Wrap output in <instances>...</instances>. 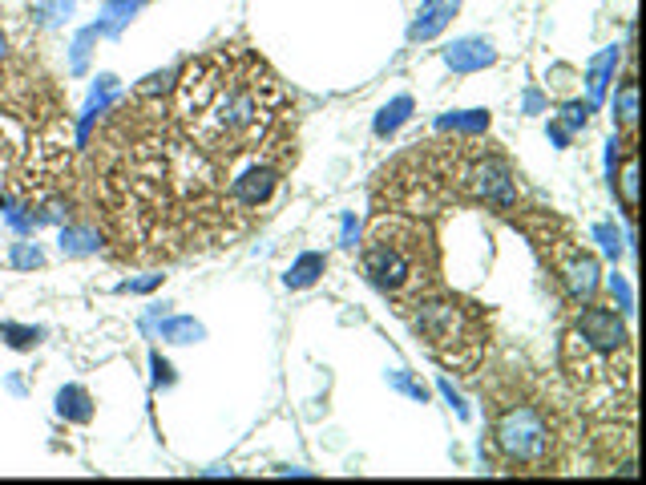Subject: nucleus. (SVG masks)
Returning a JSON list of instances; mask_svg holds the SVG:
<instances>
[{
	"mask_svg": "<svg viewBox=\"0 0 646 485\" xmlns=\"http://www.w3.org/2000/svg\"><path fill=\"white\" fill-rule=\"evenodd\" d=\"M453 9H457V0H428L424 5V21H416L412 25V41H424V37H433V33H441L445 29V21L453 17Z\"/></svg>",
	"mask_w": 646,
	"mask_h": 485,
	"instance_id": "7",
	"label": "nucleus"
},
{
	"mask_svg": "<svg viewBox=\"0 0 646 485\" xmlns=\"http://www.w3.org/2000/svg\"><path fill=\"white\" fill-rule=\"evenodd\" d=\"M493 445L513 473H542L554 465L558 433L542 405L513 397L493 409Z\"/></svg>",
	"mask_w": 646,
	"mask_h": 485,
	"instance_id": "5",
	"label": "nucleus"
},
{
	"mask_svg": "<svg viewBox=\"0 0 646 485\" xmlns=\"http://www.w3.org/2000/svg\"><path fill=\"white\" fill-rule=\"evenodd\" d=\"M408 308H412L408 324H412L416 340L428 348V356L441 368H449L457 376H469L481 368L485 348H489V328L473 304L453 300V296H420Z\"/></svg>",
	"mask_w": 646,
	"mask_h": 485,
	"instance_id": "4",
	"label": "nucleus"
},
{
	"mask_svg": "<svg viewBox=\"0 0 646 485\" xmlns=\"http://www.w3.org/2000/svg\"><path fill=\"white\" fill-rule=\"evenodd\" d=\"M550 267H554V275L562 279V287L570 291L578 304H586V300L598 296L602 271H598V259H594L582 243H574V239H554V243H550Z\"/></svg>",
	"mask_w": 646,
	"mask_h": 485,
	"instance_id": "6",
	"label": "nucleus"
},
{
	"mask_svg": "<svg viewBox=\"0 0 646 485\" xmlns=\"http://www.w3.org/2000/svg\"><path fill=\"white\" fill-rule=\"evenodd\" d=\"M364 275L376 291L400 308L428 296L437 283V239L420 219L408 215H380L364 235Z\"/></svg>",
	"mask_w": 646,
	"mask_h": 485,
	"instance_id": "2",
	"label": "nucleus"
},
{
	"mask_svg": "<svg viewBox=\"0 0 646 485\" xmlns=\"http://www.w3.org/2000/svg\"><path fill=\"white\" fill-rule=\"evenodd\" d=\"M323 263H328L323 255H303V259L287 271V283H291V287H307V283H315V279H319V271H323Z\"/></svg>",
	"mask_w": 646,
	"mask_h": 485,
	"instance_id": "9",
	"label": "nucleus"
},
{
	"mask_svg": "<svg viewBox=\"0 0 646 485\" xmlns=\"http://www.w3.org/2000/svg\"><path fill=\"white\" fill-rule=\"evenodd\" d=\"M9 57V41H5V33H0V61Z\"/></svg>",
	"mask_w": 646,
	"mask_h": 485,
	"instance_id": "11",
	"label": "nucleus"
},
{
	"mask_svg": "<svg viewBox=\"0 0 646 485\" xmlns=\"http://www.w3.org/2000/svg\"><path fill=\"white\" fill-rule=\"evenodd\" d=\"M634 97H638L634 77H626V81H622V89H618V102H614V110H618V126H622L626 134L634 130Z\"/></svg>",
	"mask_w": 646,
	"mask_h": 485,
	"instance_id": "10",
	"label": "nucleus"
},
{
	"mask_svg": "<svg viewBox=\"0 0 646 485\" xmlns=\"http://www.w3.org/2000/svg\"><path fill=\"white\" fill-rule=\"evenodd\" d=\"M566 368L586 397H594L598 388H606V393H614L618 384L630 388L626 368H634V360H630L626 320L614 308L586 300V312L578 316L574 332L566 336Z\"/></svg>",
	"mask_w": 646,
	"mask_h": 485,
	"instance_id": "3",
	"label": "nucleus"
},
{
	"mask_svg": "<svg viewBox=\"0 0 646 485\" xmlns=\"http://www.w3.org/2000/svg\"><path fill=\"white\" fill-rule=\"evenodd\" d=\"M618 194H622V211H626V219H634V215H638V158H634V150L622 158Z\"/></svg>",
	"mask_w": 646,
	"mask_h": 485,
	"instance_id": "8",
	"label": "nucleus"
},
{
	"mask_svg": "<svg viewBox=\"0 0 646 485\" xmlns=\"http://www.w3.org/2000/svg\"><path fill=\"white\" fill-rule=\"evenodd\" d=\"M287 110L283 81L259 57L235 49L198 57L178 85V118L210 158H239L263 146Z\"/></svg>",
	"mask_w": 646,
	"mask_h": 485,
	"instance_id": "1",
	"label": "nucleus"
}]
</instances>
